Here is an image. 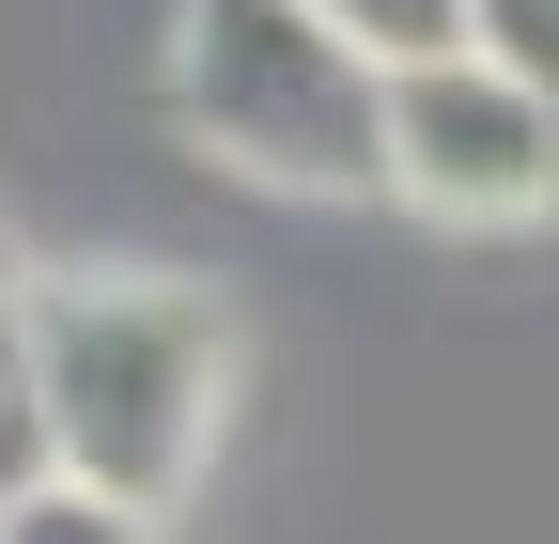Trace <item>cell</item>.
Returning <instances> with one entry per match:
<instances>
[{"label": "cell", "mask_w": 559, "mask_h": 544, "mask_svg": "<svg viewBox=\"0 0 559 544\" xmlns=\"http://www.w3.org/2000/svg\"><path fill=\"white\" fill-rule=\"evenodd\" d=\"M32 374H47V466L156 513L202 483V451L234 421V311L156 264H79L32 296Z\"/></svg>", "instance_id": "cell-1"}, {"label": "cell", "mask_w": 559, "mask_h": 544, "mask_svg": "<svg viewBox=\"0 0 559 544\" xmlns=\"http://www.w3.org/2000/svg\"><path fill=\"white\" fill-rule=\"evenodd\" d=\"M171 109L202 156H234L296 202L389 187V62L326 32L311 0H187L171 16Z\"/></svg>", "instance_id": "cell-2"}, {"label": "cell", "mask_w": 559, "mask_h": 544, "mask_svg": "<svg viewBox=\"0 0 559 544\" xmlns=\"http://www.w3.org/2000/svg\"><path fill=\"white\" fill-rule=\"evenodd\" d=\"M389 187L419 202V218H466V234L559 218V109L528 79H498L481 47L404 62L389 79Z\"/></svg>", "instance_id": "cell-3"}, {"label": "cell", "mask_w": 559, "mask_h": 544, "mask_svg": "<svg viewBox=\"0 0 559 544\" xmlns=\"http://www.w3.org/2000/svg\"><path fill=\"white\" fill-rule=\"evenodd\" d=\"M32 264H16V234H0V513L16 498H47L62 466H47V374H32Z\"/></svg>", "instance_id": "cell-4"}, {"label": "cell", "mask_w": 559, "mask_h": 544, "mask_svg": "<svg viewBox=\"0 0 559 544\" xmlns=\"http://www.w3.org/2000/svg\"><path fill=\"white\" fill-rule=\"evenodd\" d=\"M311 16H326V32H358L389 79H404V62H451V47H466V0H311Z\"/></svg>", "instance_id": "cell-5"}, {"label": "cell", "mask_w": 559, "mask_h": 544, "mask_svg": "<svg viewBox=\"0 0 559 544\" xmlns=\"http://www.w3.org/2000/svg\"><path fill=\"white\" fill-rule=\"evenodd\" d=\"M466 47L498 62V79H528L559 109V0H466Z\"/></svg>", "instance_id": "cell-6"}, {"label": "cell", "mask_w": 559, "mask_h": 544, "mask_svg": "<svg viewBox=\"0 0 559 544\" xmlns=\"http://www.w3.org/2000/svg\"><path fill=\"white\" fill-rule=\"evenodd\" d=\"M0 544H156V513H124V498H94V483H47V498L0 513Z\"/></svg>", "instance_id": "cell-7"}]
</instances>
